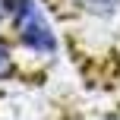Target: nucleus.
I'll return each instance as SVG.
<instances>
[{
    "label": "nucleus",
    "mask_w": 120,
    "mask_h": 120,
    "mask_svg": "<svg viewBox=\"0 0 120 120\" xmlns=\"http://www.w3.org/2000/svg\"><path fill=\"white\" fill-rule=\"evenodd\" d=\"M6 22L13 29V41L22 51H29L35 57H54L57 54L54 25H51L48 13L41 10L38 0H13Z\"/></svg>",
    "instance_id": "1"
},
{
    "label": "nucleus",
    "mask_w": 120,
    "mask_h": 120,
    "mask_svg": "<svg viewBox=\"0 0 120 120\" xmlns=\"http://www.w3.org/2000/svg\"><path fill=\"white\" fill-rule=\"evenodd\" d=\"M73 6H79L89 16H114L120 10V0H70Z\"/></svg>",
    "instance_id": "2"
},
{
    "label": "nucleus",
    "mask_w": 120,
    "mask_h": 120,
    "mask_svg": "<svg viewBox=\"0 0 120 120\" xmlns=\"http://www.w3.org/2000/svg\"><path fill=\"white\" fill-rule=\"evenodd\" d=\"M13 66H16V60H13V48H10V41L0 35V82H3V79H10Z\"/></svg>",
    "instance_id": "3"
},
{
    "label": "nucleus",
    "mask_w": 120,
    "mask_h": 120,
    "mask_svg": "<svg viewBox=\"0 0 120 120\" xmlns=\"http://www.w3.org/2000/svg\"><path fill=\"white\" fill-rule=\"evenodd\" d=\"M10 6H13V0H0V22L10 16Z\"/></svg>",
    "instance_id": "4"
}]
</instances>
